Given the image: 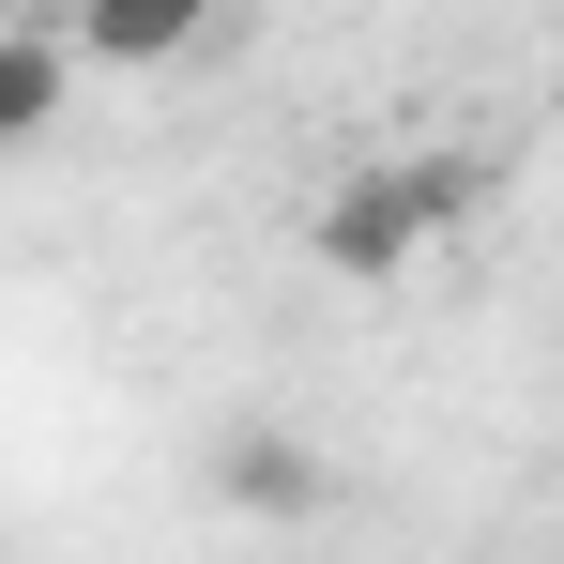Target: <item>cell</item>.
Here are the masks:
<instances>
[{"mask_svg": "<svg viewBox=\"0 0 564 564\" xmlns=\"http://www.w3.org/2000/svg\"><path fill=\"white\" fill-rule=\"evenodd\" d=\"M427 229H443V198H427V169H351V184L305 214V245H321V275H412L427 260Z\"/></svg>", "mask_w": 564, "mask_h": 564, "instance_id": "cell-1", "label": "cell"}, {"mask_svg": "<svg viewBox=\"0 0 564 564\" xmlns=\"http://www.w3.org/2000/svg\"><path fill=\"white\" fill-rule=\"evenodd\" d=\"M77 62H93V46H77V15H31V31L0 46V153H31V138L62 122V93H77Z\"/></svg>", "mask_w": 564, "mask_h": 564, "instance_id": "cell-2", "label": "cell"}, {"mask_svg": "<svg viewBox=\"0 0 564 564\" xmlns=\"http://www.w3.org/2000/svg\"><path fill=\"white\" fill-rule=\"evenodd\" d=\"M77 15V46H93L107 77H153V62H184L198 31H214V0H62Z\"/></svg>", "mask_w": 564, "mask_h": 564, "instance_id": "cell-3", "label": "cell"}, {"mask_svg": "<svg viewBox=\"0 0 564 564\" xmlns=\"http://www.w3.org/2000/svg\"><path fill=\"white\" fill-rule=\"evenodd\" d=\"M214 488H229L245 519H305V503H321V458H305V443H275V427H245V443L214 458Z\"/></svg>", "mask_w": 564, "mask_h": 564, "instance_id": "cell-4", "label": "cell"}, {"mask_svg": "<svg viewBox=\"0 0 564 564\" xmlns=\"http://www.w3.org/2000/svg\"><path fill=\"white\" fill-rule=\"evenodd\" d=\"M412 169H427V198H443V229H458L473 198H488V153H412Z\"/></svg>", "mask_w": 564, "mask_h": 564, "instance_id": "cell-5", "label": "cell"}]
</instances>
